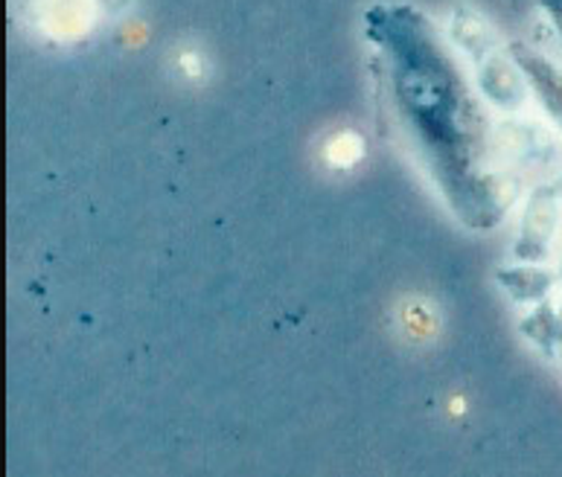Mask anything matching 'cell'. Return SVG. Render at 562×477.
<instances>
[{"mask_svg": "<svg viewBox=\"0 0 562 477\" xmlns=\"http://www.w3.org/2000/svg\"><path fill=\"white\" fill-rule=\"evenodd\" d=\"M446 35L463 61H470L472 82L479 88L481 100L502 114H516L528 102L530 84L525 70L513 56V47H504L502 35L479 9L454 7L446 21Z\"/></svg>", "mask_w": 562, "mask_h": 477, "instance_id": "2", "label": "cell"}, {"mask_svg": "<svg viewBox=\"0 0 562 477\" xmlns=\"http://www.w3.org/2000/svg\"><path fill=\"white\" fill-rule=\"evenodd\" d=\"M513 56L519 61V68L525 70L530 93L537 96L539 105L546 109L548 117L554 120L557 128L562 132V68L542 53L521 47V44H513Z\"/></svg>", "mask_w": 562, "mask_h": 477, "instance_id": "4", "label": "cell"}, {"mask_svg": "<svg viewBox=\"0 0 562 477\" xmlns=\"http://www.w3.org/2000/svg\"><path fill=\"white\" fill-rule=\"evenodd\" d=\"M533 3L546 12V18L551 21L554 33L560 35V42H562V0H533Z\"/></svg>", "mask_w": 562, "mask_h": 477, "instance_id": "5", "label": "cell"}, {"mask_svg": "<svg viewBox=\"0 0 562 477\" xmlns=\"http://www.w3.org/2000/svg\"><path fill=\"white\" fill-rule=\"evenodd\" d=\"M396 123L437 193L472 230H493L513 204L479 88L446 30L420 7L382 0L361 12Z\"/></svg>", "mask_w": 562, "mask_h": 477, "instance_id": "1", "label": "cell"}, {"mask_svg": "<svg viewBox=\"0 0 562 477\" xmlns=\"http://www.w3.org/2000/svg\"><path fill=\"white\" fill-rule=\"evenodd\" d=\"M21 9L38 33L59 42L82 38L100 18V0H26Z\"/></svg>", "mask_w": 562, "mask_h": 477, "instance_id": "3", "label": "cell"}]
</instances>
